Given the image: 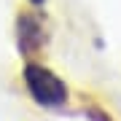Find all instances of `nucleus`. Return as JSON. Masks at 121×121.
Segmentation results:
<instances>
[{
  "label": "nucleus",
  "instance_id": "obj_1",
  "mask_svg": "<svg viewBox=\"0 0 121 121\" xmlns=\"http://www.w3.org/2000/svg\"><path fill=\"white\" fill-rule=\"evenodd\" d=\"M24 86L30 97L43 108H59L67 102V86L54 70H48L38 62H27L24 65Z\"/></svg>",
  "mask_w": 121,
  "mask_h": 121
},
{
  "label": "nucleus",
  "instance_id": "obj_2",
  "mask_svg": "<svg viewBox=\"0 0 121 121\" xmlns=\"http://www.w3.org/2000/svg\"><path fill=\"white\" fill-rule=\"evenodd\" d=\"M16 30H19V51L24 56H32L43 43V30H40L38 19L30 13H22L16 22Z\"/></svg>",
  "mask_w": 121,
  "mask_h": 121
},
{
  "label": "nucleus",
  "instance_id": "obj_3",
  "mask_svg": "<svg viewBox=\"0 0 121 121\" xmlns=\"http://www.w3.org/2000/svg\"><path fill=\"white\" fill-rule=\"evenodd\" d=\"M86 116H89L91 121H113L108 113H105V110H99V108H89V110H86Z\"/></svg>",
  "mask_w": 121,
  "mask_h": 121
},
{
  "label": "nucleus",
  "instance_id": "obj_4",
  "mask_svg": "<svg viewBox=\"0 0 121 121\" xmlns=\"http://www.w3.org/2000/svg\"><path fill=\"white\" fill-rule=\"evenodd\" d=\"M30 3H32V5H43L46 0H30Z\"/></svg>",
  "mask_w": 121,
  "mask_h": 121
}]
</instances>
